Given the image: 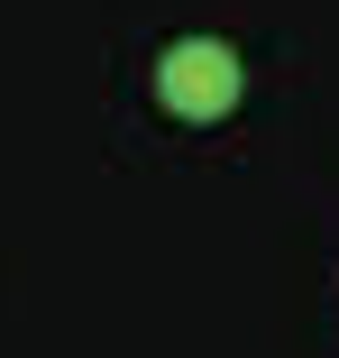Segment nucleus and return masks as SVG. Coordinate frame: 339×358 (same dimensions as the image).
I'll return each instance as SVG.
<instances>
[{
  "label": "nucleus",
  "mask_w": 339,
  "mask_h": 358,
  "mask_svg": "<svg viewBox=\"0 0 339 358\" xmlns=\"http://www.w3.org/2000/svg\"><path fill=\"white\" fill-rule=\"evenodd\" d=\"M239 92H248V64H239V46H220V37H174V46L156 55V101H165L174 120H229Z\"/></svg>",
  "instance_id": "nucleus-1"
}]
</instances>
